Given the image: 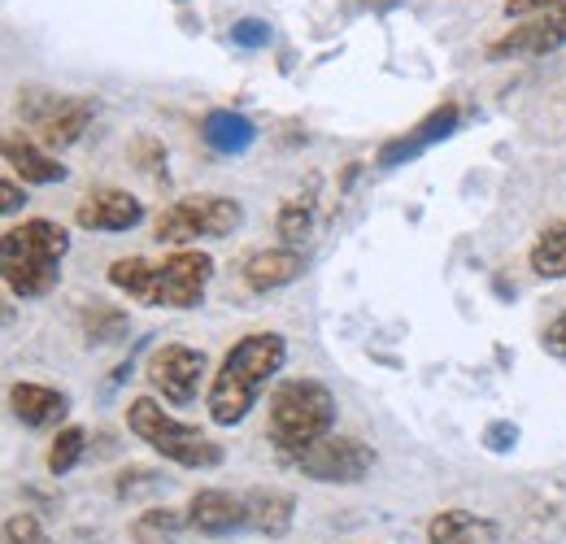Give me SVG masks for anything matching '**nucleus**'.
I'll return each instance as SVG.
<instances>
[{"instance_id": "nucleus-8", "label": "nucleus", "mask_w": 566, "mask_h": 544, "mask_svg": "<svg viewBox=\"0 0 566 544\" xmlns=\"http://www.w3.org/2000/svg\"><path fill=\"white\" fill-rule=\"evenodd\" d=\"M144 379H148V388H153L161 401H170V406H192L201 393H210L213 370H210V357H206L201 348L175 341L148 353Z\"/></svg>"}, {"instance_id": "nucleus-27", "label": "nucleus", "mask_w": 566, "mask_h": 544, "mask_svg": "<svg viewBox=\"0 0 566 544\" xmlns=\"http://www.w3.org/2000/svg\"><path fill=\"white\" fill-rule=\"evenodd\" d=\"M541 348H545L554 362H566V310L545 323V332H541Z\"/></svg>"}, {"instance_id": "nucleus-5", "label": "nucleus", "mask_w": 566, "mask_h": 544, "mask_svg": "<svg viewBox=\"0 0 566 544\" xmlns=\"http://www.w3.org/2000/svg\"><path fill=\"white\" fill-rule=\"evenodd\" d=\"M127 431L148 444L161 462H175L184 471H218L227 462V449L210 440L201 427L179 422L166 406H157V397H132L127 401Z\"/></svg>"}, {"instance_id": "nucleus-13", "label": "nucleus", "mask_w": 566, "mask_h": 544, "mask_svg": "<svg viewBox=\"0 0 566 544\" xmlns=\"http://www.w3.org/2000/svg\"><path fill=\"white\" fill-rule=\"evenodd\" d=\"M188 527L201 536H231V532H249V501L244 492H227V488H201L188 501Z\"/></svg>"}, {"instance_id": "nucleus-3", "label": "nucleus", "mask_w": 566, "mask_h": 544, "mask_svg": "<svg viewBox=\"0 0 566 544\" xmlns=\"http://www.w3.org/2000/svg\"><path fill=\"white\" fill-rule=\"evenodd\" d=\"M71 253V231L53 218H22L4 227L0 236V274L9 296L18 301H40L57 292L62 262Z\"/></svg>"}, {"instance_id": "nucleus-10", "label": "nucleus", "mask_w": 566, "mask_h": 544, "mask_svg": "<svg viewBox=\"0 0 566 544\" xmlns=\"http://www.w3.org/2000/svg\"><path fill=\"white\" fill-rule=\"evenodd\" d=\"M558 49H566V9H549V13L514 22L510 31L489 40L484 57L489 62H514V57H549Z\"/></svg>"}, {"instance_id": "nucleus-12", "label": "nucleus", "mask_w": 566, "mask_h": 544, "mask_svg": "<svg viewBox=\"0 0 566 544\" xmlns=\"http://www.w3.org/2000/svg\"><path fill=\"white\" fill-rule=\"evenodd\" d=\"M144 222V201L123 192V188H92L83 201L74 205V227L101 231V236H123Z\"/></svg>"}, {"instance_id": "nucleus-29", "label": "nucleus", "mask_w": 566, "mask_h": 544, "mask_svg": "<svg viewBox=\"0 0 566 544\" xmlns=\"http://www.w3.org/2000/svg\"><path fill=\"white\" fill-rule=\"evenodd\" d=\"M505 18L523 22V18H536V13H549V9H566V0H501Z\"/></svg>"}, {"instance_id": "nucleus-9", "label": "nucleus", "mask_w": 566, "mask_h": 544, "mask_svg": "<svg viewBox=\"0 0 566 544\" xmlns=\"http://www.w3.org/2000/svg\"><path fill=\"white\" fill-rule=\"evenodd\" d=\"M283 467L301 471L310 483H336V488H354V483H361V479L375 471V449H370L366 440H357V436H336V431H332L327 440L310 444L305 453L287 458Z\"/></svg>"}, {"instance_id": "nucleus-11", "label": "nucleus", "mask_w": 566, "mask_h": 544, "mask_svg": "<svg viewBox=\"0 0 566 544\" xmlns=\"http://www.w3.org/2000/svg\"><path fill=\"white\" fill-rule=\"evenodd\" d=\"M462 127V109H458V101H444V105H436L431 114H427L423 123H415L406 136H392L379 144V153H375V166L379 170H397V166H410V161H419L427 148H436L440 139H449L453 132Z\"/></svg>"}, {"instance_id": "nucleus-17", "label": "nucleus", "mask_w": 566, "mask_h": 544, "mask_svg": "<svg viewBox=\"0 0 566 544\" xmlns=\"http://www.w3.org/2000/svg\"><path fill=\"white\" fill-rule=\"evenodd\" d=\"M249 532L266 536V541H283L296 523V496L283 488H249Z\"/></svg>"}, {"instance_id": "nucleus-21", "label": "nucleus", "mask_w": 566, "mask_h": 544, "mask_svg": "<svg viewBox=\"0 0 566 544\" xmlns=\"http://www.w3.org/2000/svg\"><path fill=\"white\" fill-rule=\"evenodd\" d=\"M275 231H280V244H287V249H301L310 240V231H314V184L280 205Z\"/></svg>"}, {"instance_id": "nucleus-25", "label": "nucleus", "mask_w": 566, "mask_h": 544, "mask_svg": "<svg viewBox=\"0 0 566 544\" xmlns=\"http://www.w3.org/2000/svg\"><path fill=\"white\" fill-rule=\"evenodd\" d=\"M227 40H231V49H240V53H262V49L275 40V31H271L266 18H240V22H231Z\"/></svg>"}, {"instance_id": "nucleus-22", "label": "nucleus", "mask_w": 566, "mask_h": 544, "mask_svg": "<svg viewBox=\"0 0 566 544\" xmlns=\"http://www.w3.org/2000/svg\"><path fill=\"white\" fill-rule=\"evenodd\" d=\"M188 527V510H144L132 523V541L136 544H175V536Z\"/></svg>"}, {"instance_id": "nucleus-7", "label": "nucleus", "mask_w": 566, "mask_h": 544, "mask_svg": "<svg viewBox=\"0 0 566 544\" xmlns=\"http://www.w3.org/2000/svg\"><path fill=\"white\" fill-rule=\"evenodd\" d=\"M18 114L22 123L35 127V139L49 153H62L83 139V132L96 118V105L87 96H62V92H44V87H27L18 96Z\"/></svg>"}, {"instance_id": "nucleus-1", "label": "nucleus", "mask_w": 566, "mask_h": 544, "mask_svg": "<svg viewBox=\"0 0 566 544\" xmlns=\"http://www.w3.org/2000/svg\"><path fill=\"white\" fill-rule=\"evenodd\" d=\"M283 366H287V341L280 332H244L222 353L206 393V414L213 427L222 431L240 427L258 409L262 393L280 379Z\"/></svg>"}, {"instance_id": "nucleus-24", "label": "nucleus", "mask_w": 566, "mask_h": 544, "mask_svg": "<svg viewBox=\"0 0 566 544\" xmlns=\"http://www.w3.org/2000/svg\"><path fill=\"white\" fill-rule=\"evenodd\" d=\"M127 332V314L123 310H109V305H87L83 310V336H87V344H109L118 341Z\"/></svg>"}, {"instance_id": "nucleus-26", "label": "nucleus", "mask_w": 566, "mask_h": 544, "mask_svg": "<svg viewBox=\"0 0 566 544\" xmlns=\"http://www.w3.org/2000/svg\"><path fill=\"white\" fill-rule=\"evenodd\" d=\"M4 544H49V532L31 510H18L4 519Z\"/></svg>"}, {"instance_id": "nucleus-31", "label": "nucleus", "mask_w": 566, "mask_h": 544, "mask_svg": "<svg viewBox=\"0 0 566 544\" xmlns=\"http://www.w3.org/2000/svg\"><path fill=\"white\" fill-rule=\"evenodd\" d=\"M175 4H184V0H175Z\"/></svg>"}, {"instance_id": "nucleus-28", "label": "nucleus", "mask_w": 566, "mask_h": 544, "mask_svg": "<svg viewBox=\"0 0 566 544\" xmlns=\"http://www.w3.org/2000/svg\"><path fill=\"white\" fill-rule=\"evenodd\" d=\"M514 444H518V427H514V422L501 418V422H489V427H484V449H489V453H510Z\"/></svg>"}, {"instance_id": "nucleus-2", "label": "nucleus", "mask_w": 566, "mask_h": 544, "mask_svg": "<svg viewBox=\"0 0 566 544\" xmlns=\"http://www.w3.org/2000/svg\"><path fill=\"white\" fill-rule=\"evenodd\" d=\"M105 279L127 301L148 310H197L210 292L213 258L201 249H170L161 262L153 258H118L105 266Z\"/></svg>"}, {"instance_id": "nucleus-23", "label": "nucleus", "mask_w": 566, "mask_h": 544, "mask_svg": "<svg viewBox=\"0 0 566 544\" xmlns=\"http://www.w3.org/2000/svg\"><path fill=\"white\" fill-rule=\"evenodd\" d=\"M83 453H87V431L83 427H57V436H53V444L44 453V467H49V475L62 479L83 462Z\"/></svg>"}, {"instance_id": "nucleus-20", "label": "nucleus", "mask_w": 566, "mask_h": 544, "mask_svg": "<svg viewBox=\"0 0 566 544\" xmlns=\"http://www.w3.org/2000/svg\"><path fill=\"white\" fill-rule=\"evenodd\" d=\"M527 266L536 279H566V218L558 222H549L536 240H532V249H527Z\"/></svg>"}, {"instance_id": "nucleus-16", "label": "nucleus", "mask_w": 566, "mask_h": 544, "mask_svg": "<svg viewBox=\"0 0 566 544\" xmlns=\"http://www.w3.org/2000/svg\"><path fill=\"white\" fill-rule=\"evenodd\" d=\"M301 274H305V258H301V249H287V244L258 249L240 266V279L249 292H280L287 283H296Z\"/></svg>"}, {"instance_id": "nucleus-6", "label": "nucleus", "mask_w": 566, "mask_h": 544, "mask_svg": "<svg viewBox=\"0 0 566 544\" xmlns=\"http://www.w3.org/2000/svg\"><path fill=\"white\" fill-rule=\"evenodd\" d=\"M240 227H244V205L235 197L197 192V197H179L157 213L153 240L166 249H192L197 240H227Z\"/></svg>"}, {"instance_id": "nucleus-15", "label": "nucleus", "mask_w": 566, "mask_h": 544, "mask_svg": "<svg viewBox=\"0 0 566 544\" xmlns=\"http://www.w3.org/2000/svg\"><path fill=\"white\" fill-rule=\"evenodd\" d=\"M4 166L9 175H18L22 184H35V188H53V184H66V166L57 161V153H49L40 139H27L22 132H9L4 136Z\"/></svg>"}, {"instance_id": "nucleus-4", "label": "nucleus", "mask_w": 566, "mask_h": 544, "mask_svg": "<svg viewBox=\"0 0 566 544\" xmlns=\"http://www.w3.org/2000/svg\"><path fill=\"white\" fill-rule=\"evenodd\" d=\"M336 414H340L336 393L323 379L296 375V379L275 384V393L266 401V427H271V444H275L280 462L327 440L336 431Z\"/></svg>"}, {"instance_id": "nucleus-14", "label": "nucleus", "mask_w": 566, "mask_h": 544, "mask_svg": "<svg viewBox=\"0 0 566 544\" xmlns=\"http://www.w3.org/2000/svg\"><path fill=\"white\" fill-rule=\"evenodd\" d=\"M9 414H13L22 427H31V431H53V427H62V422H66V414H71V397H66L62 388H49V384H31V379H22V384H13V388H9Z\"/></svg>"}, {"instance_id": "nucleus-19", "label": "nucleus", "mask_w": 566, "mask_h": 544, "mask_svg": "<svg viewBox=\"0 0 566 544\" xmlns=\"http://www.w3.org/2000/svg\"><path fill=\"white\" fill-rule=\"evenodd\" d=\"M427 544H496V523L471 510H436L427 523Z\"/></svg>"}, {"instance_id": "nucleus-30", "label": "nucleus", "mask_w": 566, "mask_h": 544, "mask_svg": "<svg viewBox=\"0 0 566 544\" xmlns=\"http://www.w3.org/2000/svg\"><path fill=\"white\" fill-rule=\"evenodd\" d=\"M27 201H31V197H27V184H18V175H4V179H0V213L13 218Z\"/></svg>"}, {"instance_id": "nucleus-18", "label": "nucleus", "mask_w": 566, "mask_h": 544, "mask_svg": "<svg viewBox=\"0 0 566 544\" xmlns=\"http://www.w3.org/2000/svg\"><path fill=\"white\" fill-rule=\"evenodd\" d=\"M201 139H206V148L218 153V157H244L258 144V127L240 109H210L201 118Z\"/></svg>"}]
</instances>
